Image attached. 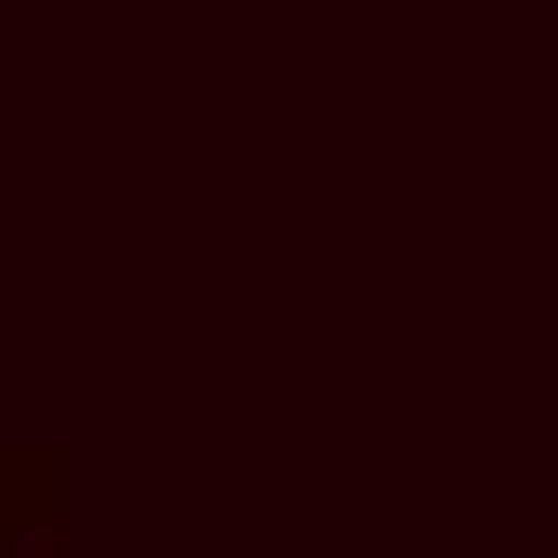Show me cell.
<instances>
[{"label":"cell","mask_w":558,"mask_h":558,"mask_svg":"<svg viewBox=\"0 0 558 558\" xmlns=\"http://www.w3.org/2000/svg\"><path fill=\"white\" fill-rule=\"evenodd\" d=\"M0 558H75V465L0 428Z\"/></svg>","instance_id":"1"}]
</instances>
